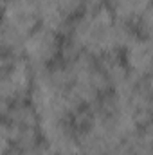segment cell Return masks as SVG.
Wrapping results in <instances>:
<instances>
[{"instance_id": "obj_1", "label": "cell", "mask_w": 153, "mask_h": 155, "mask_svg": "<svg viewBox=\"0 0 153 155\" xmlns=\"http://www.w3.org/2000/svg\"><path fill=\"white\" fill-rule=\"evenodd\" d=\"M61 45V35L36 25L22 41V56L31 63V67H49L58 61Z\"/></svg>"}, {"instance_id": "obj_2", "label": "cell", "mask_w": 153, "mask_h": 155, "mask_svg": "<svg viewBox=\"0 0 153 155\" xmlns=\"http://www.w3.org/2000/svg\"><path fill=\"white\" fill-rule=\"evenodd\" d=\"M151 38L135 36L121 51L126 69L139 78L151 76Z\"/></svg>"}, {"instance_id": "obj_3", "label": "cell", "mask_w": 153, "mask_h": 155, "mask_svg": "<svg viewBox=\"0 0 153 155\" xmlns=\"http://www.w3.org/2000/svg\"><path fill=\"white\" fill-rule=\"evenodd\" d=\"M9 126H40V117L34 107L27 99H20L9 105L4 119Z\"/></svg>"}, {"instance_id": "obj_4", "label": "cell", "mask_w": 153, "mask_h": 155, "mask_svg": "<svg viewBox=\"0 0 153 155\" xmlns=\"http://www.w3.org/2000/svg\"><path fill=\"white\" fill-rule=\"evenodd\" d=\"M108 7H110L114 18L133 25L137 16L141 13H144L148 7H151V0H110Z\"/></svg>"}, {"instance_id": "obj_5", "label": "cell", "mask_w": 153, "mask_h": 155, "mask_svg": "<svg viewBox=\"0 0 153 155\" xmlns=\"http://www.w3.org/2000/svg\"><path fill=\"white\" fill-rule=\"evenodd\" d=\"M9 132H11L13 146L22 152L33 148L34 144H38L41 141L40 126H9Z\"/></svg>"}, {"instance_id": "obj_6", "label": "cell", "mask_w": 153, "mask_h": 155, "mask_svg": "<svg viewBox=\"0 0 153 155\" xmlns=\"http://www.w3.org/2000/svg\"><path fill=\"white\" fill-rule=\"evenodd\" d=\"M135 33L137 36L142 38H151V31H153V7H148L144 13H141L137 16V20L133 22Z\"/></svg>"}, {"instance_id": "obj_7", "label": "cell", "mask_w": 153, "mask_h": 155, "mask_svg": "<svg viewBox=\"0 0 153 155\" xmlns=\"http://www.w3.org/2000/svg\"><path fill=\"white\" fill-rule=\"evenodd\" d=\"M13 146L11 143V132L9 124L5 121H0V155H5V152Z\"/></svg>"}, {"instance_id": "obj_8", "label": "cell", "mask_w": 153, "mask_h": 155, "mask_svg": "<svg viewBox=\"0 0 153 155\" xmlns=\"http://www.w3.org/2000/svg\"><path fill=\"white\" fill-rule=\"evenodd\" d=\"M24 155H56V153H54V150H52L45 141H40L38 144H34L33 148L25 150Z\"/></svg>"}]
</instances>
